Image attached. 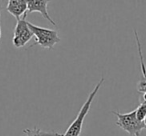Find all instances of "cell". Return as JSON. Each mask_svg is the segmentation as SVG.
I'll list each match as a JSON object with an SVG mask.
<instances>
[{
	"instance_id": "1",
	"label": "cell",
	"mask_w": 146,
	"mask_h": 136,
	"mask_svg": "<svg viewBox=\"0 0 146 136\" xmlns=\"http://www.w3.org/2000/svg\"><path fill=\"white\" fill-rule=\"evenodd\" d=\"M104 80H105L104 77H102L101 79L98 81V83L95 85L94 89L90 92L87 100H86L85 103L82 105V107L80 108L76 118L74 119V121L70 124V126H69L68 129L65 131L63 136H79L80 135V133H81V131H82V126H83L84 119H85L86 115H87L88 111H89V109H90V106H91L92 102H93V99L95 98L98 90H99L100 87L102 86V83L104 82Z\"/></svg>"
},
{
	"instance_id": "2",
	"label": "cell",
	"mask_w": 146,
	"mask_h": 136,
	"mask_svg": "<svg viewBox=\"0 0 146 136\" xmlns=\"http://www.w3.org/2000/svg\"><path fill=\"white\" fill-rule=\"evenodd\" d=\"M28 27L32 32L33 36H35L36 38L35 43L31 47L35 46V45H40L43 48L52 49L57 43L60 42V38H59L56 30L36 26L30 22H28Z\"/></svg>"
},
{
	"instance_id": "3",
	"label": "cell",
	"mask_w": 146,
	"mask_h": 136,
	"mask_svg": "<svg viewBox=\"0 0 146 136\" xmlns=\"http://www.w3.org/2000/svg\"><path fill=\"white\" fill-rule=\"evenodd\" d=\"M112 113L117 116L116 125L133 136H139L142 130L145 128L144 122L139 121L136 117L135 110L129 113H119L117 111H112Z\"/></svg>"
},
{
	"instance_id": "4",
	"label": "cell",
	"mask_w": 146,
	"mask_h": 136,
	"mask_svg": "<svg viewBox=\"0 0 146 136\" xmlns=\"http://www.w3.org/2000/svg\"><path fill=\"white\" fill-rule=\"evenodd\" d=\"M25 18H26V15L22 19L17 21L14 32H13L12 43L17 48L25 46V44L28 43L33 37L32 32L28 27V21H26Z\"/></svg>"
},
{
	"instance_id": "5",
	"label": "cell",
	"mask_w": 146,
	"mask_h": 136,
	"mask_svg": "<svg viewBox=\"0 0 146 136\" xmlns=\"http://www.w3.org/2000/svg\"><path fill=\"white\" fill-rule=\"evenodd\" d=\"M47 6H48L47 0H30V1H27V14L32 12H38L46 20H48L51 24L56 25V23L52 20L50 15L48 14Z\"/></svg>"
},
{
	"instance_id": "6",
	"label": "cell",
	"mask_w": 146,
	"mask_h": 136,
	"mask_svg": "<svg viewBox=\"0 0 146 136\" xmlns=\"http://www.w3.org/2000/svg\"><path fill=\"white\" fill-rule=\"evenodd\" d=\"M6 10L16 18L17 21L27 15V1L25 0H9Z\"/></svg>"
},
{
	"instance_id": "7",
	"label": "cell",
	"mask_w": 146,
	"mask_h": 136,
	"mask_svg": "<svg viewBox=\"0 0 146 136\" xmlns=\"http://www.w3.org/2000/svg\"><path fill=\"white\" fill-rule=\"evenodd\" d=\"M23 133L26 134V136H63V134L57 133V132H46L44 130H41L39 128H33V129H26L23 130Z\"/></svg>"
},
{
	"instance_id": "8",
	"label": "cell",
	"mask_w": 146,
	"mask_h": 136,
	"mask_svg": "<svg viewBox=\"0 0 146 136\" xmlns=\"http://www.w3.org/2000/svg\"><path fill=\"white\" fill-rule=\"evenodd\" d=\"M136 117L139 121H144V118L146 116V101H141L140 105L135 109Z\"/></svg>"
},
{
	"instance_id": "9",
	"label": "cell",
	"mask_w": 146,
	"mask_h": 136,
	"mask_svg": "<svg viewBox=\"0 0 146 136\" xmlns=\"http://www.w3.org/2000/svg\"><path fill=\"white\" fill-rule=\"evenodd\" d=\"M144 125H145V129H146V116H145V118H144Z\"/></svg>"
},
{
	"instance_id": "10",
	"label": "cell",
	"mask_w": 146,
	"mask_h": 136,
	"mask_svg": "<svg viewBox=\"0 0 146 136\" xmlns=\"http://www.w3.org/2000/svg\"><path fill=\"white\" fill-rule=\"evenodd\" d=\"M0 39H1V25H0Z\"/></svg>"
}]
</instances>
